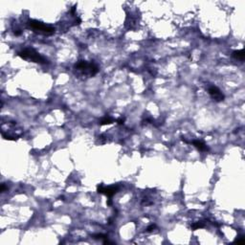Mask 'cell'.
Segmentation results:
<instances>
[{
	"label": "cell",
	"mask_w": 245,
	"mask_h": 245,
	"mask_svg": "<svg viewBox=\"0 0 245 245\" xmlns=\"http://www.w3.org/2000/svg\"><path fill=\"white\" fill-rule=\"evenodd\" d=\"M18 56L23 59H26V61H30L39 64H47L49 63L48 59L44 58L43 56H41L38 52L33 48H26L22 50L21 52L18 53Z\"/></svg>",
	"instance_id": "6da1fadb"
},
{
	"label": "cell",
	"mask_w": 245,
	"mask_h": 245,
	"mask_svg": "<svg viewBox=\"0 0 245 245\" xmlns=\"http://www.w3.org/2000/svg\"><path fill=\"white\" fill-rule=\"evenodd\" d=\"M75 69L79 71L83 76L93 77L99 72V67L93 61L88 62L86 61H80L75 64Z\"/></svg>",
	"instance_id": "7a4b0ae2"
},
{
	"label": "cell",
	"mask_w": 245,
	"mask_h": 245,
	"mask_svg": "<svg viewBox=\"0 0 245 245\" xmlns=\"http://www.w3.org/2000/svg\"><path fill=\"white\" fill-rule=\"evenodd\" d=\"M29 26H30V28H32L35 32L42 34V35L50 36V35H53V34L55 33V28H53L52 26H49V25H46L44 23H42L38 20L31 19L29 21Z\"/></svg>",
	"instance_id": "3957f363"
},
{
	"label": "cell",
	"mask_w": 245,
	"mask_h": 245,
	"mask_svg": "<svg viewBox=\"0 0 245 245\" xmlns=\"http://www.w3.org/2000/svg\"><path fill=\"white\" fill-rule=\"evenodd\" d=\"M97 191L99 193H102V195H105L107 197H112L115 193H117L119 191L118 187L111 186V187H105L104 185H100L98 186Z\"/></svg>",
	"instance_id": "277c9868"
},
{
	"label": "cell",
	"mask_w": 245,
	"mask_h": 245,
	"mask_svg": "<svg viewBox=\"0 0 245 245\" xmlns=\"http://www.w3.org/2000/svg\"><path fill=\"white\" fill-rule=\"evenodd\" d=\"M208 92L213 100L216 102H222L225 98L222 92L216 86H210L208 88Z\"/></svg>",
	"instance_id": "5b68a950"
},
{
	"label": "cell",
	"mask_w": 245,
	"mask_h": 245,
	"mask_svg": "<svg viewBox=\"0 0 245 245\" xmlns=\"http://www.w3.org/2000/svg\"><path fill=\"white\" fill-rule=\"evenodd\" d=\"M192 143L197 149L200 150V151H207V150H209L208 147L203 143V142L198 141V140H195V141H192Z\"/></svg>",
	"instance_id": "8992f818"
},
{
	"label": "cell",
	"mask_w": 245,
	"mask_h": 245,
	"mask_svg": "<svg viewBox=\"0 0 245 245\" xmlns=\"http://www.w3.org/2000/svg\"><path fill=\"white\" fill-rule=\"evenodd\" d=\"M232 56L235 59H238V61H244V50L241 49V50H238V51H234Z\"/></svg>",
	"instance_id": "52a82bcc"
},
{
	"label": "cell",
	"mask_w": 245,
	"mask_h": 245,
	"mask_svg": "<svg viewBox=\"0 0 245 245\" xmlns=\"http://www.w3.org/2000/svg\"><path fill=\"white\" fill-rule=\"evenodd\" d=\"M92 238H95V239H101L104 241V243H111L108 238H107V235H104V234H96V235H92Z\"/></svg>",
	"instance_id": "ba28073f"
},
{
	"label": "cell",
	"mask_w": 245,
	"mask_h": 245,
	"mask_svg": "<svg viewBox=\"0 0 245 245\" xmlns=\"http://www.w3.org/2000/svg\"><path fill=\"white\" fill-rule=\"evenodd\" d=\"M112 123H113V119H111L109 117H105L100 121L101 126H105V124H111Z\"/></svg>",
	"instance_id": "9c48e42d"
},
{
	"label": "cell",
	"mask_w": 245,
	"mask_h": 245,
	"mask_svg": "<svg viewBox=\"0 0 245 245\" xmlns=\"http://www.w3.org/2000/svg\"><path fill=\"white\" fill-rule=\"evenodd\" d=\"M205 227V223L202 221H198V222H195L192 225V230H196V229H200V228H204Z\"/></svg>",
	"instance_id": "30bf717a"
},
{
	"label": "cell",
	"mask_w": 245,
	"mask_h": 245,
	"mask_svg": "<svg viewBox=\"0 0 245 245\" xmlns=\"http://www.w3.org/2000/svg\"><path fill=\"white\" fill-rule=\"evenodd\" d=\"M153 229H155V225H153V224H152V225H150L149 227H148L147 231H148V232H151Z\"/></svg>",
	"instance_id": "8fae6325"
},
{
	"label": "cell",
	"mask_w": 245,
	"mask_h": 245,
	"mask_svg": "<svg viewBox=\"0 0 245 245\" xmlns=\"http://www.w3.org/2000/svg\"><path fill=\"white\" fill-rule=\"evenodd\" d=\"M5 189H6V188H5V184H2V185H1V192H4V191H5Z\"/></svg>",
	"instance_id": "7c38bea8"
},
{
	"label": "cell",
	"mask_w": 245,
	"mask_h": 245,
	"mask_svg": "<svg viewBox=\"0 0 245 245\" xmlns=\"http://www.w3.org/2000/svg\"><path fill=\"white\" fill-rule=\"evenodd\" d=\"M117 122H118V124H124V120H122V119H119Z\"/></svg>",
	"instance_id": "4fadbf2b"
}]
</instances>
